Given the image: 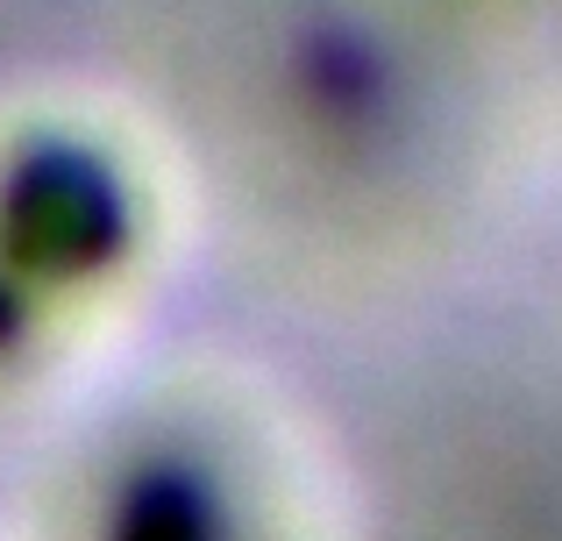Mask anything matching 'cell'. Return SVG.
I'll list each match as a JSON object with an SVG mask.
<instances>
[{
    "label": "cell",
    "instance_id": "obj_1",
    "mask_svg": "<svg viewBox=\"0 0 562 541\" xmlns=\"http://www.w3.org/2000/svg\"><path fill=\"white\" fill-rule=\"evenodd\" d=\"M122 185L100 157L50 150L22 157L0 185V257L14 278H79L122 250Z\"/></svg>",
    "mask_w": 562,
    "mask_h": 541
},
{
    "label": "cell",
    "instance_id": "obj_2",
    "mask_svg": "<svg viewBox=\"0 0 562 541\" xmlns=\"http://www.w3.org/2000/svg\"><path fill=\"white\" fill-rule=\"evenodd\" d=\"M100 541H243L221 485L186 457H157L114 485Z\"/></svg>",
    "mask_w": 562,
    "mask_h": 541
}]
</instances>
